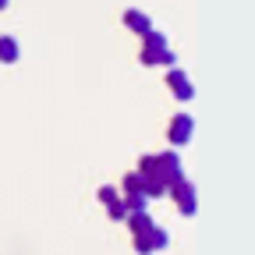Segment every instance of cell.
Returning a JSON list of instances; mask_svg holds the SVG:
<instances>
[{
    "mask_svg": "<svg viewBox=\"0 0 255 255\" xmlns=\"http://www.w3.org/2000/svg\"><path fill=\"white\" fill-rule=\"evenodd\" d=\"M167 85H170V92L177 96L181 103H191V100H195V85H191V78L177 68V64H170V71H167Z\"/></svg>",
    "mask_w": 255,
    "mask_h": 255,
    "instance_id": "4",
    "label": "cell"
},
{
    "mask_svg": "<svg viewBox=\"0 0 255 255\" xmlns=\"http://www.w3.org/2000/svg\"><path fill=\"white\" fill-rule=\"evenodd\" d=\"M138 60L142 64H149V68H170V64H177V57L170 53V50H138Z\"/></svg>",
    "mask_w": 255,
    "mask_h": 255,
    "instance_id": "6",
    "label": "cell"
},
{
    "mask_svg": "<svg viewBox=\"0 0 255 255\" xmlns=\"http://www.w3.org/2000/svg\"><path fill=\"white\" fill-rule=\"evenodd\" d=\"M21 57V46L14 36H0V64H14Z\"/></svg>",
    "mask_w": 255,
    "mask_h": 255,
    "instance_id": "8",
    "label": "cell"
},
{
    "mask_svg": "<svg viewBox=\"0 0 255 255\" xmlns=\"http://www.w3.org/2000/svg\"><path fill=\"white\" fill-rule=\"evenodd\" d=\"M138 177H142V191L149 199H163L170 184L184 177L181 170V156L177 152H149L138 159Z\"/></svg>",
    "mask_w": 255,
    "mask_h": 255,
    "instance_id": "1",
    "label": "cell"
},
{
    "mask_svg": "<svg viewBox=\"0 0 255 255\" xmlns=\"http://www.w3.org/2000/svg\"><path fill=\"white\" fill-rule=\"evenodd\" d=\"M114 199H117V191H114L110 184H103V188H100V202L107 206V202H114Z\"/></svg>",
    "mask_w": 255,
    "mask_h": 255,
    "instance_id": "12",
    "label": "cell"
},
{
    "mask_svg": "<svg viewBox=\"0 0 255 255\" xmlns=\"http://www.w3.org/2000/svg\"><path fill=\"white\" fill-rule=\"evenodd\" d=\"M7 4H11V0H0V11H4V7H7Z\"/></svg>",
    "mask_w": 255,
    "mask_h": 255,
    "instance_id": "13",
    "label": "cell"
},
{
    "mask_svg": "<svg viewBox=\"0 0 255 255\" xmlns=\"http://www.w3.org/2000/svg\"><path fill=\"white\" fill-rule=\"evenodd\" d=\"M170 145H188L191 142V135H195V121H191V114H177L174 121H170Z\"/></svg>",
    "mask_w": 255,
    "mask_h": 255,
    "instance_id": "5",
    "label": "cell"
},
{
    "mask_svg": "<svg viewBox=\"0 0 255 255\" xmlns=\"http://www.w3.org/2000/svg\"><path fill=\"white\" fill-rule=\"evenodd\" d=\"M121 202H124L128 213H135V209H145L149 206V195H145V191H131V195H124Z\"/></svg>",
    "mask_w": 255,
    "mask_h": 255,
    "instance_id": "10",
    "label": "cell"
},
{
    "mask_svg": "<svg viewBox=\"0 0 255 255\" xmlns=\"http://www.w3.org/2000/svg\"><path fill=\"white\" fill-rule=\"evenodd\" d=\"M142 50H170V46H167V36H163V32L149 28L145 36H142Z\"/></svg>",
    "mask_w": 255,
    "mask_h": 255,
    "instance_id": "9",
    "label": "cell"
},
{
    "mask_svg": "<svg viewBox=\"0 0 255 255\" xmlns=\"http://www.w3.org/2000/svg\"><path fill=\"white\" fill-rule=\"evenodd\" d=\"M124 25L131 28L135 36H145V32L152 28V18H149L145 11H135V7H131V11H124Z\"/></svg>",
    "mask_w": 255,
    "mask_h": 255,
    "instance_id": "7",
    "label": "cell"
},
{
    "mask_svg": "<svg viewBox=\"0 0 255 255\" xmlns=\"http://www.w3.org/2000/svg\"><path fill=\"white\" fill-rule=\"evenodd\" d=\"M107 213H110V220H124V216H128V209H124V202H121V199L107 202Z\"/></svg>",
    "mask_w": 255,
    "mask_h": 255,
    "instance_id": "11",
    "label": "cell"
},
{
    "mask_svg": "<svg viewBox=\"0 0 255 255\" xmlns=\"http://www.w3.org/2000/svg\"><path fill=\"white\" fill-rule=\"evenodd\" d=\"M128 227H131V245L135 252H163L170 245V234L163 227H156L152 216L145 209H135V213H128Z\"/></svg>",
    "mask_w": 255,
    "mask_h": 255,
    "instance_id": "2",
    "label": "cell"
},
{
    "mask_svg": "<svg viewBox=\"0 0 255 255\" xmlns=\"http://www.w3.org/2000/svg\"><path fill=\"white\" fill-rule=\"evenodd\" d=\"M167 195H174V202H177V213H181V216H195V213H199V199H195V184H191L188 177L174 181Z\"/></svg>",
    "mask_w": 255,
    "mask_h": 255,
    "instance_id": "3",
    "label": "cell"
}]
</instances>
